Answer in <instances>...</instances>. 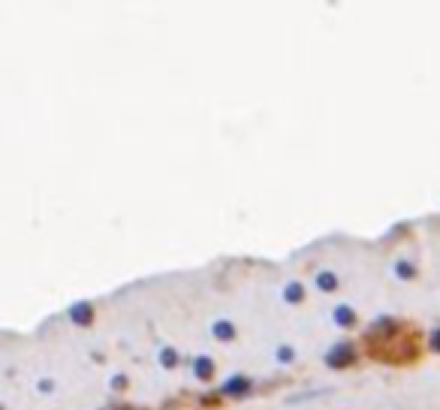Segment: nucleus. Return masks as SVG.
<instances>
[{
    "label": "nucleus",
    "mask_w": 440,
    "mask_h": 410,
    "mask_svg": "<svg viewBox=\"0 0 440 410\" xmlns=\"http://www.w3.org/2000/svg\"><path fill=\"white\" fill-rule=\"evenodd\" d=\"M353 359H356V350H353V344H350V341L335 344L332 350L326 353V365H329V368H347Z\"/></svg>",
    "instance_id": "f257e3e1"
},
{
    "label": "nucleus",
    "mask_w": 440,
    "mask_h": 410,
    "mask_svg": "<svg viewBox=\"0 0 440 410\" xmlns=\"http://www.w3.org/2000/svg\"><path fill=\"white\" fill-rule=\"evenodd\" d=\"M247 389H251V380H247V377H238V374H235V377H229V380L220 386L223 396H244Z\"/></svg>",
    "instance_id": "f03ea898"
},
{
    "label": "nucleus",
    "mask_w": 440,
    "mask_h": 410,
    "mask_svg": "<svg viewBox=\"0 0 440 410\" xmlns=\"http://www.w3.org/2000/svg\"><path fill=\"white\" fill-rule=\"evenodd\" d=\"M70 320L78 323V326H91V320H94L91 305H87V302H76L73 308H70Z\"/></svg>",
    "instance_id": "7ed1b4c3"
},
{
    "label": "nucleus",
    "mask_w": 440,
    "mask_h": 410,
    "mask_svg": "<svg viewBox=\"0 0 440 410\" xmlns=\"http://www.w3.org/2000/svg\"><path fill=\"white\" fill-rule=\"evenodd\" d=\"M193 368H196V377H199V380H208V377L214 374V365H211V359H208V356H199V359L193 362Z\"/></svg>",
    "instance_id": "20e7f679"
},
{
    "label": "nucleus",
    "mask_w": 440,
    "mask_h": 410,
    "mask_svg": "<svg viewBox=\"0 0 440 410\" xmlns=\"http://www.w3.org/2000/svg\"><path fill=\"white\" fill-rule=\"evenodd\" d=\"M317 287L323 290V293H332V290H338V278H335L332 272H323V274L317 278Z\"/></svg>",
    "instance_id": "39448f33"
},
{
    "label": "nucleus",
    "mask_w": 440,
    "mask_h": 410,
    "mask_svg": "<svg viewBox=\"0 0 440 410\" xmlns=\"http://www.w3.org/2000/svg\"><path fill=\"white\" fill-rule=\"evenodd\" d=\"M211 332H214V338H220V341H233V335H235V329L233 326H229V323H214V329H211Z\"/></svg>",
    "instance_id": "423d86ee"
},
{
    "label": "nucleus",
    "mask_w": 440,
    "mask_h": 410,
    "mask_svg": "<svg viewBox=\"0 0 440 410\" xmlns=\"http://www.w3.org/2000/svg\"><path fill=\"white\" fill-rule=\"evenodd\" d=\"M335 320H338L341 323V326H353V311H350V308L347 305H341V308H335Z\"/></svg>",
    "instance_id": "0eeeda50"
},
{
    "label": "nucleus",
    "mask_w": 440,
    "mask_h": 410,
    "mask_svg": "<svg viewBox=\"0 0 440 410\" xmlns=\"http://www.w3.org/2000/svg\"><path fill=\"white\" fill-rule=\"evenodd\" d=\"M284 296H286V302H302V287H299V283H290Z\"/></svg>",
    "instance_id": "6e6552de"
},
{
    "label": "nucleus",
    "mask_w": 440,
    "mask_h": 410,
    "mask_svg": "<svg viewBox=\"0 0 440 410\" xmlns=\"http://www.w3.org/2000/svg\"><path fill=\"white\" fill-rule=\"evenodd\" d=\"M175 359H178V356H175L172 350H163V353H160V362H163L166 368H172V365H175Z\"/></svg>",
    "instance_id": "1a4fd4ad"
},
{
    "label": "nucleus",
    "mask_w": 440,
    "mask_h": 410,
    "mask_svg": "<svg viewBox=\"0 0 440 410\" xmlns=\"http://www.w3.org/2000/svg\"><path fill=\"white\" fill-rule=\"evenodd\" d=\"M395 269H398V278H410V274H413V269H410L407 263H398Z\"/></svg>",
    "instance_id": "9d476101"
},
{
    "label": "nucleus",
    "mask_w": 440,
    "mask_h": 410,
    "mask_svg": "<svg viewBox=\"0 0 440 410\" xmlns=\"http://www.w3.org/2000/svg\"><path fill=\"white\" fill-rule=\"evenodd\" d=\"M277 359H281V362L293 359V350H286V347H281V350H277Z\"/></svg>",
    "instance_id": "9b49d317"
},
{
    "label": "nucleus",
    "mask_w": 440,
    "mask_h": 410,
    "mask_svg": "<svg viewBox=\"0 0 440 410\" xmlns=\"http://www.w3.org/2000/svg\"><path fill=\"white\" fill-rule=\"evenodd\" d=\"M431 347H434V350H440V329H437L434 335H431Z\"/></svg>",
    "instance_id": "f8f14e48"
}]
</instances>
